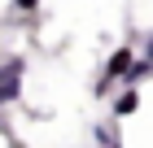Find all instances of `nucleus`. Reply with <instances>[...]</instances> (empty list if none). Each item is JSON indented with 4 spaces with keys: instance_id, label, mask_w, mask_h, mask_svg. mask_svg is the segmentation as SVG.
Segmentation results:
<instances>
[{
    "instance_id": "nucleus-1",
    "label": "nucleus",
    "mask_w": 153,
    "mask_h": 148,
    "mask_svg": "<svg viewBox=\"0 0 153 148\" xmlns=\"http://www.w3.org/2000/svg\"><path fill=\"white\" fill-rule=\"evenodd\" d=\"M18 91H22V61L13 57L9 66H0V96L4 100H18Z\"/></svg>"
},
{
    "instance_id": "nucleus-6",
    "label": "nucleus",
    "mask_w": 153,
    "mask_h": 148,
    "mask_svg": "<svg viewBox=\"0 0 153 148\" xmlns=\"http://www.w3.org/2000/svg\"><path fill=\"white\" fill-rule=\"evenodd\" d=\"M101 148H109V139H105V144H101Z\"/></svg>"
},
{
    "instance_id": "nucleus-5",
    "label": "nucleus",
    "mask_w": 153,
    "mask_h": 148,
    "mask_svg": "<svg viewBox=\"0 0 153 148\" xmlns=\"http://www.w3.org/2000/svg\"><path fill=\"white\" fill-rule=\"evenodd\" d=\"M144 57H149V61H153V35H149V44H144Z\"/></svg>"
},
{
    "instance_id": "nucleus-4",
    "label": "nucleus",
    "mask_w": 153,
    "mask_h": 148,
    "mask_svg": "<svg viewBox=\"0 0 153 148\" xmlns=\"http://www.w3.org/2000/svg\"><path fill=\"white\" fill-rule=\"evenodd\" d=\"M136 105H140V96H136V87H127V91L114 100V113H118V118H131V113H136Z\"/></svg>"
},
{
    "instance_id": "nucleus-2",
    "label": "nucleus",
    "mask_w": 153,
    "mask_h": 148,
    "mask_svg": "<svg viewBox=\"0 0 153 148\" xmlns=\"http://www.w3.org/2000/svg\"><path fill=\"white\" fill-rule=\"evenodd\" d=\"M131 57H136L131 48H118L114 57H109V66H105V79L96 83V91H101V96L109 91V83H118V79H123V70H127V61H131Z\"/></svg>"
},
{
    "instance_id": "nucleus-3",
    "label": "nucleus",
    "mask_w": 153,
    "mask_h": 148,
    "mask_svg": "<svg viewBox=\"0 0 153 148\" xmlns=\"http://www.w3.org/2000/svg\"><path fill=\"white\" fill-rule=\"evenodd\" d=\"M149 74H153V61H149V57H144V61H136V57H131V61H127V70H123V79H118V83H127V87H136V83H144Z\"/></svg>"
}]
</instances>
